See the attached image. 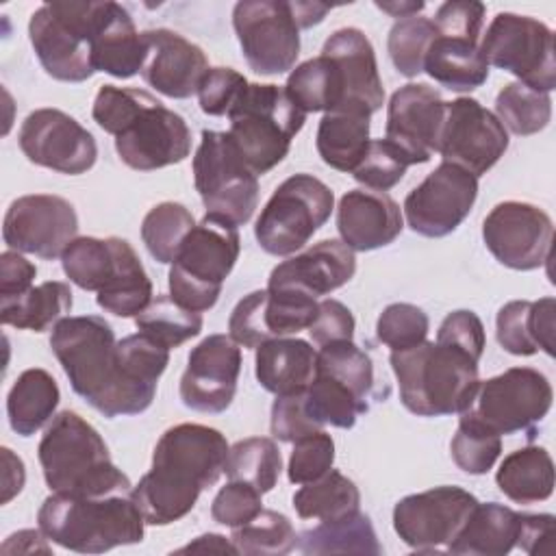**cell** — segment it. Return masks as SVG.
<instances>
[{
  "instance_id": "obj_23",
  "label": "cell",
  "mask_w": 556,
  "mask_h": 556,
  "mask_svg": "<svg viewBox=\"0 0 556 556\" xmlns=\"http://www.w3.org/2000/svg\"><path fill=\"white\" fill-rule=\"evenodd\" d=\"M241 350L230 334H208L187 358L180 376V400L198 413H224L237 393Z\"/></svg>"
},
{
  "instance_id": "obj_25",
  "label": "cell",
  "mask_w": 556,
  "mask_h": 556,
  "mask_svg": "<svg viewBox=\"0 0 556 556\" xmlns=\"http://www.w3.org/2000/svg\"><path fill=\"white\" fill-rule=\"evenodd\" d=\"M321 54L334 59L343 74L345 100L337 111H358L371 117L384 104V87L376 63V52L371 41L361 28L345 26L334 30Z\"/></svg>"
},
{
  "instance_id": "obj_55",
  "label": "cell",
  "mask_w": 556,
  "mask_h": 556,
  "mask_svg": "<svg viewBox=\"0 0 556 556\" xmlns=\"http://www.w3.org/2000/svg\"><path fill=\"white\" fill-rule=\"evenodd\" d=\"M271 437L282 443H293L300 437H306L311 432L324 430L313 421V417L306 410L304 404V391L276 395L271 404V421H269Z\"/></svg>"
},
{
  "instance_id": "obj_41",
  "label": "cell",
  "mask_w": 556,
  "mask_h": 556,
  "mask_svg": "<svg viewBox=\"0 0 556 556\" xmlns=\"http://www.w3.org/2000/svg\"><path fill=\"white\" fill-rule=\"evenodd\" d=\"M100 308L115 317H137L152 302V282L132 250L124 239L117 276L96 295Z\"/></svg>"
},
{
  "instance_id": "obj_34",
  "label": "cell",
  "mask_w": 556,
  "mask_h": 556,
  "mask_svg": "<svg viewBox=\"0 0 556 556\" xmlns=\"http://www.w3.org/2000/svg\"><path fill=\"white\" fill-rule=\"evenodd\" d=\"M500 491L515 504H536L554 491V463L545 447L528 445L510 452L497 473Z\"/></svg>"
},
{
  "instance_id": "obj_49",
  "label": "cell",
  "mask_w": 556,
  "mask_h": 556,
  "mask_svg": "<svg viewBox=\"0 0 556 556\" xmlns=\"http://www.w3.org/2000/svg\"><path fill=\"white\" fill-rule=\"evenodd\" d=\"M434 37L437 28L428 17L413 15L397 20L387 37V50L395 70L406 78L419 76L424 72V61Z\"/></svg>"
},
{
  "instance_id": "obj_1",
  "label": "cell",
  "mask_w": 556,
  "mask_h": 556,
  "mask_svg": "<svg viewBox=\"0 0 556 556\" xmlns=\"http://www.w3.org/2000/svg\"><path fill=\"white\" fill-rule=\"evenodd\" d=\"M226 437L202 424H178L156 441L152 467L137 486V502L148 526H169L189 515L200 493L224 473L228 458Z\"/></svg>"
},
{
  "instance_id": "obj_27",
  "label": "cell",
  "mask_w": 556,
  "mask_h": 556,
  "mask_svg": "<svg viewBox=\"0 0 556 556\" xmlns=\"http://www.w3.org/2000/svg\"><path fill=\"white\" fill-rule=\"evenodd\" d=\"M404 228L400 204L384 191L352 189L337 206V230L354 252H371L393 243Z\"/></svg>"
},
{
  "instance_id": "obj_13",
  "label": "cell",
  "mask_w": 556,
  "mask_h": 556,
  "mask_svg": "<svg viewBox=\"0 0 556 556\" xmlns=\"http://www.w3.org/2000/svg\"><path fill=\"white\" fill-rule=\"evenodd\" d=\"M554 391L547 376L534 367H510L489 380H480L476 397L467 408L493 432H526L532 441L536 426L552 408Z\"/></svg>"
},
{
  "instance_id": "obj_54",
  "label": "cell",
  "mask_w": 556,
  "mask_h": 556,
  "mask_svg": "<svg viewBox=\"0 0 556 556\" xmlns=\"http://www.w3.org/2000/svg\"><path fill=\"white\" fill-rule=\"evenodd\" d=\"M261 495L263 493L258 489H254L252 484L230 480L213 497L211 517H213V521L228 526V528L243 526L263 510Z\"/></svg>"
},
{
  "instance_id": "obj_50",
  "label": "cell",
  "mask_w": 556,
  "mask_h": 556,
  "mask_svg": "<svg viewBox=\"0 0 556 556\" xmlns=\"http://www.w3.org/2000/svg\"><path fill=\"white\" fill-rule=\"evenodd\" d=\"M430 330L428 315L408 302H393L389 304L378 321H376V334L378 341L391 348V352L408 350L426 341Z\"/></svg>"
},
{
  "instance_id": "obj_59",
  "label": "cell",
  "mask_w": 556,
  "mask_h": 556,
  "mask_svg": "<svg viewBox=\"0 0 556 556\" xmlns=\"http://www.w3.org/2000/svg\"><path fill=\"white\" fill-rule=\"evenodd\" d=\"M37 267L20 252L7 250L0 254V300L22 295L33 287Z\"/></svg>"
},
{
  "instance_id": "obj_35",
  "label": "cell",
  "mask_w": 556,
  "mask_h": 556,
  "mask_svg": "<svg viewBox=\"0 0 556 556\" xmlns=\"http://www.w3.org/2000/svg\"><path fill=\"white\" fill-rule=\"evenodd\" d=\"M285 93L302 113H330L345 100L343 74L334 59L319 54L291 70Z\"/></svg>"
},
{
  "instance_id": "obj_4",
  "label": "cell",
  "mask_w": 556,
  "mask_h": 556,
  "mask_svg": "<svg viewBox=\"0 0 556 556\" xmlns=\"http://www.w3.org/2000/svg\"><path fill=\"white\" fill-rule=\"evenodd\" d=\"M37 456L52 493L109 495L132 491L128 476L111 460L100 432L74 410L52 417Z\"/></svg>"
},
{
  "instance_id": "obj_57",
  "label": "cell",
  "mask_w": 556,
  "mask_h": 556,
  "mask_svg": "<svg viewBox=\"0 0 556 556\" xmlns=\"http://www.w3.org/2000/svg\"><path fill=\"white\" fill-rule=\"evenodd\" d=\"M486 7L476 0H452L443 2L434 13V28L439 35L480 39Z\"/></svg>"
},
{
  "instance_id": "obj_38",
  "label": "cell",
  "mask_w": 556,
  "mask_h": 556,
  "mask_svg": "<svg viewBox=\"0 0 556 556\" xmlns=\"http://www.w3.org/2000/svg\"><path fill=\"white\" fill-rule=\"evenodd\" d=\"M124 239L76 237L61 254V265L70 282L85 291H102L119 271Z\"/></svg>"
},
{
  "instance_id": "obj_46",
  "label": "cell",
  "mask_w": 556,
  "mask_h": 556,
  "mask_svg": "<svg viewBox=\"0 0 556 556\" xmlns=\"http://www.w3.org/2000/svg\"><path fill=\"white\" fill-rule=\"evenodd\" d=\"M315 371L326 374L341 384H345L352 393H356L363 402H371L374 395V363L365 350H361L354 341H334L319 345L315 358Z\"/></svg>"
},
{
  "instance_id": "obj_39",
  "label": "cell",
  "mask_w": 556,
  "mask_h": 556,
  "mask_svg": "<svg viewBox=\"0 0 556 556\" xmlns=\"http://www.w3.org/2000/svg\"><path fill=\"white\" fill-rule=\"evenodd\" d=\"M295 547L304 554H380L371 519L361 510L339 519L319 521L298 536Z\"/></svg>"
},
{
  "instance_id": "obj_29",
  "label": "cell",
  "mask_w": 556,
  "mask_h": 556,
  "mask_svg": "<svg viewBox=\"0 0 556 556\" xmlns=\"http://www.w3.org/2000/svg\"><path fill=\"white\" fill-rule=\"evenodd\" d=\"M554 315L556 300L552 295L536 302L513 300L497 311V343L515 356H532L539 350H543L547 356H554Z\"/></svg>"
},
{
  "instance_id": "obj_31",
  "label": "cell",
  "mask_w": 556,
  "mask_h": 556,
  "mask_svg": "<svg viewBox=\"0 0 556 556\" xmlns=\"http://www.w3.org/2000/svg\"><path fill=\"white\" fill-rule=\"evenodd\" d=\"M424 72L445 89L465 93L486 83L489 63L480 52V39L437 33L428 48Z\"/></svg>"
},
{
  "instance_id": "obj_21",
  "label": "cell",
  "mask_w": 556,
  "mask_h": 556,
  "mask_svg": "<svg viewBox=\"0 0 556 556\" xmlns=\"http://www.w3.org/2000/svg\"><path fill=\"white\" fill-rule=\"evenodd\" d=\"M319 302L293 289H256L241 298L230 317L228 334L237 345L256 350L269 339L308 330L317 315Z\"/></svg>"
},
{
  "instance_id": "obj_24",
  "label": "cell",
  "mask_w": 556,
  "mask_h": 556,
  "mask_svg": "<svg viewBox=\"0 0 556 556\" xmlns=\"http://www.w3.org/2000/svg\"><path fill=\"white\" fill-rule=\"evenodd\" d=\"M148 54L141 67V78L159 93L185 100L198 93V87L208 72V59L200 46L169 28L143 30Z\"/></svg>"
},
{
  "instance_id": "obj_3",
  "label": "cell",
  "mask_w": 556,
  "mask_h": 556,
  "mask_svg": "<svg viewBox=\"0 0 556 556\" xmlns=\"http://www.w3.org/2000/svg\"><path fill=\"white\" fill-rule=\"evenodd\" d=\"M91 115L104 132L115 137L117 156L130 169L152 172L191 154V130L185 117L143 89L102 85Z\"/></svg>"
},
{
  "instance_id": "obj_16",
  "label": "cell",
  "mask_w": 556,
  "mask_h": 556,
  "mask_svg": "<svg viewBox=\"0 0 556 556\" xmlns=\"http://www.w3.org/2000/svg\"><path fill=\"white\" fill-rule=\"evenodd\" d=\"M482 239L497 263L517 271L539 269L549 261L552 217L519 200H506L491 208L482 222Z\"/></svg>"
},
{
  "instance_id": "obj_51",
  "label": "cell",
  "mask_w": 556,
  "mask_h": 556,
  "mask_svg": "<svg viewBox=\"0 0 556 556\" xmlns=\"http://www.w3.org/2000/svg\"><path fill=\"white\" fill-rule=\"evenodd\" d=\"M406 167V159L387 139H371L352 176L367 189L387 193L404 178Z\"/></svg>"
},
{
  "instance_id": "obj_22",
  "label": "cell",
  "mask_w": 556,
  "mask_h": 556,
  "mask_svg": "<svg viewBox=\"0 0 556 556\" xmlns=\"http://www.w3.org/2000/svg\"><path fill=\"white\" fill-rule=\"evenodd\" d=\"M445 100L426 83L400 87L387 104L384 139L406 159L408 165L428 163L439 152Z\"/></svg>"
},
{
  "instance_id": "obj_17",
  "label": "cell",
  "mask_w": 556,
  "mask_h": 556,
  "mask_svg": "<svg viewBox=\"0 0 556 556\" xmlns=\"http://www.w3.org/2000/svg\"><path fill=\"white\" fill-rule=\"evenodd\" d=\"M78 235L74 206L52 193H30L11 202L2 222L4 243L43 261L59 258Z\"/></svg>"
},
{
  "instance_id": "obj_56",
  "label": "cell",
  "mask_w": 556,
  "mask_h": 556,
  "mask_svg": "<svg viewBox=\"0 0 556 556\" xmlns=\"http://www.w3.org/2000/svg\"><path fill=\"white\" fill-rule=\"evenodd\" d=\"M437 341L445 345H454L467 354H471L476 361L482 358L486 337H484V326L480 317L473 311H452L439 326Z\"/></svg>"
},
{
  "instance_id": "obj_8",
  "label": "cell",
  "mask_w": 556,
  "mask_h": 556,
  "mask_svg": "<svg viewBox=\"0 0 556 556\" xmlns=\"http://www.w3.org/2000/svg\"><path fill=\"white\" fill-rule=\"evenodd\" d=\"M241 241L232 222L206 213L178 248L169 267V295L185 308L204 313L222 295L239 258Z\"/></svg>"
},
{
  "instance_id": "obj_45",
  "label": "cell",
  "mask_w": 556,
  "mask_h": 556,
  "mask_svg": "<svg viewBox=\"0 0 556 556\" xmlns=\"http://www.w3.org/2000/svg\"><path fill=\"white\" fill-rule=\"evenodd\" d=\"M195 226L191 211L180 202H161L152 206L141 222V241L159 263H172L180 243Z\"/></svg>"
},
{
  "instance_id": "obj_19",
  "label": "cell",
  "mask_w": 556,
  "mask_h": 556,
  "mask_svg": "<svg viewBox=\"0 0 556 556\" xmlns=\"http://www.w3.org/2000/svg\"><path fill=\"white\" fill-rule=\"evenodd\" d=\"M17 143L30 163L67 176L89 172L98 159L93 135L59 109L28 113L20 126Z\"/></svg>"
},
{
  "instance_id": "obj_61",
  "label": "cell",
  "mask_w": 556,
  "mask_h": 556,
  "mask_svg": "<svg viewBox=\"0 0 556 556\" xmlns=\"http://www.w3.org/2000/svg\"><path fill=\"white\" fill-rule=\"evenodd\" d=\"M46 539L48 536L41 530H20L2 543V552L4 554H11V552H43V554H50V547L46 545Z\"/></svg>"
},
{
  "instance_id": "obj_26",
  "label": "cell",
  "mask_w": 556,
  "mask_h": 556,
  "mask_svg": "<svg viewBox=\"0 0 556 556\" xmlns=\"http://www.w3.org/2000/svg\"><path fill=\"white\" fill-rule=\"evenodd\" d=\"M356 274V256L339 239H324L313 248L295 254L269 274L267 287L302 291L311 298H321L350 282Z\"/></svg>"
},
{
  "instance_id": "obj_20",
  "label": "cell",
  "mask_w": 556,
  "mask_h": 556,
  "mask_svg": "<svg viewBox=\"0 0 556 556\" xmlns=\"http://www.w3.org/2000/svg\"><path fill=\"white\" fill-rule=\"evenodd\" d=\"M508 150V130L473 98L445 102L439 154L476 178L486 174Z\"/></svg>"
},
{
  "instance_id": "obj_9",
  "label": "cell",
  "mask_w": 556,
  "mask_h": 556,
  "mask_svg": "<svg viewBox=\"0 0 556 556\" xmlns=\"http://www.w3.org/2000/svg\"><path fill=\"white\" fill-rule=\"evenodd\" d=\"M106 2H46L28 22L30 46L48 76L83 83L96 74L91 41Z\"/></svg>"
},
{
  "instance_id": "obj_44",
  "label": "cell",
  "mask_w": 556,
  "mask_h": 556,
  "mask_svg": "<svg viewBox=\"0 0 556 556\" xmlns=\"http://www.w3.org/2000/svg\"><path fill=\"white\" fill-rule=\"evenodd\" d=\"M495 117L519 137L534 135L552 119V98L523 83H510L495 98Z\"/></svg>"
},
{
  "instance_id": "obj_48",
  "label": "cell",
  "mask_w": 556,
  "mask_h": 556,
  "mask_svg": "<svg viewBox=\"0 0 556 556\" xmlns=\"http://www.w3.org/2000/svg\"><path fill=\"white\" fill-rule=\"evenodd\" d=\"M450 452L458 469L471 476H482L500 458L502 437L493 432L489 426H484L469 410H465L460 413V421L456 434L452 437Z\"/></svg>"
},
{
  "instance_id": "obj_47",
  "label": "cell",
  "mask_w": 556,
  "mask_h": 556,
  "mask_svg": "<svg viewBox=\"0 0 556 556\" xmlns=\"http://www.w3.org/2000/svg\"><path fill=\"white\" fill-rule=\"evenodd\" d=\"M230 541L237 547V554L282 556L295 547L298 534L287 515L263 508L248 523L232 528Z\"/></svg>"
},
{
  "instance_id": "obj_5",
  "label": "cell",
  "mask_w": 556,
  "mask_h": 556,
  "mask_svg": "<svg viewBox=\"0 0 556 556\" xmlns=\"http://www.w3.org/2000/svg\"><path fill=\"white\" fill-rule=\"evenodd\" d=\"M48 541L78 554H104L143 541L146 519L130 493L63 495L52 493L37 513Z\"/></svg>"
},
{
  "instance_id": "obj_63",
  "label": "cell",
  "mask_w": 556,
  "mask_h": 556,
  "mask_svg": "<svg viewBox=\"0 0 556 556\" xmlns=\"http://www.w3.org/2000/svg\"><path fill=\"white\" fill-rule=\"evenodd\" d=\"M178 552H228V554H237V547L226 536L208 532V534H202V536L193 539L191 543H187Z\"/></svg>"
},
{
  "instance_id": "obj_7",
  "label": "cell",
  "mask_w": 556,
  "mask_h": 556,
  "mask_svg": "<svg viewBox=\"0 0 556 556\" xmlns=\"http://www.w3.org/2000/svg\"><path fill=\"white\" fill-rule=\"evenodd\" d=\"M228 119V137L237 152L256 176H263L285 161L306 113L289 100L285 87L248 83Z\"/></svg>"
},
{
  "instance_id": "obj_18",
  "label": "cell",
  "mask_w": 556,
  "mask_h": 556,
  "mask_svg": "<svg viewBox=\"0 0 556 556\" xmlns=\"http://www.w3.org/2000/svg\"><path fill=\"white\" fill-rule=\"evenodd\" d=\"M476 198L478 178L467 169L443 161L406 195V224L421 237H447L471 213Z\"/></svg>"
},
{
  "instance_id": "obj_14",
  "label": "cell",
  "mask_w": 556,
  "mask_h": 556,
  "mask_svg": "<svg viewBox=\"0 0 556 556\" xmlns=\"http://www.w3.org/2000/svg\"><path fill=\"white\" fill-rule=\"evenodd\" d=\"M232 26L252 72L278 76L295 67L302 30L295 2L241 0L232 9Z\"/></svg>"
},
{
  "instance_id": "obj_15",
  "label": "cell",
  "mask_w": 556,
  "mask_h": 556,
  "mask_svg": "<svg viewBox=\"0 0 556 556\" xmlns=\"http://www.w3.org/2000/svg\"><path fill=\"white\" fill-rule=\"evenodd\" d=\"M478 500L460 486H434L402 497L393 508V530L415 552H447Z\"/></svg>"
},
{
  "instance_id": "obj_30",
  "label": "cell",
  "mask_w": 556,
  "mask_h": 556,
  "mask_svg": "<svg viewBox=\"0 0 556 556\" xmlns=\"http://www.w3.org/2000/svg\"><path fill=\"white\" fill-rule=\"evenodd\" d=\"M315 358L317 350L304 339H269L256 348V380L274 395L304 391L313 380Z\"/></svg>"
},
{
  "instance_id": "obj_2",
  "label": "cell",
  "mask_w": 556,
  "mask_h": 556,
  "mask_svg": "<svg viewBox=\"0 0 556 556\" xmlns=\"http://www.w3.org/2000/svg\"><path fill=\"white\" fill-rule=\"evenodd\" d=\"M50 348L74 393L104 417L139 415L154 402L156 389L128 374L115 332L104 317H63L52 328Z\"/></svg>"
},
{
  "instance_id": "obj_62",
  "label": "cell",
  "mask_w": 556,
  "mask_h": 556,
  "mask_svg": "<svg viewBox=\"0 0 556 556\" xmlns=\"http://www.w3.org/2000/svg\"><path fill=\"white\" fill-rule=\"evenodd\" d=\"M2 458H4V495H2V502L7 504L24 486V463L9 447H2Z\"/></svg>"
},
{
  "instance_id": "obj_60",
  "label": "cell",
  "mask_w": 556,
  "mask_h": 556,
  "mask_svg": "<svg viewBox=\"0 0 556 556\" xmlns=\"http://www.w3.org/2000/svg\"><path fill=\"white\" fill-rule=\"evenodd\" d=\"M554 515L541 513V515H528L521 513V528L517 547H521L526 554H552V539H554Z\"/></svg>"
},
{
  "instance_id": "obj_58",
  "label": "cell",
  "mask_w": 556,
  "mask_h": 556,
  "mask_svg": "<svg viewBox=\"0 0 556 556\" xmlns=\"http://www.w3.org/2000/svg\"><path fill=\"white\" fill-rule=\"evenodd\" d=\"M354 315L339 300H321L317 306V315L308 326V332L317 345L334 343V341H352L354 339Z\"/></svg>"
},
{
  "instance_id": "obj_40",
  "label": "cell",
  "mask_w": 556,
  "mask_h": 556,
  "mask_svg": "<svg viewBox=\"0 0 556 556\" xmlns=\"http://www.w3.org/2000/svg\"><path fill=\"white\" fill-rule=\"evenodd\" d=\"M293 508L300 519H339L361 510V491L348 476L330 469L319 480L306 482L293 493Z\"/></svg>"
},
{
  "instance_id": "obj_10",
  "label": "cell",
  "mask_w": 556,
  "mask_h": 556,
  "mask_svg": "<svg viewBox=\"0 0 556 556\" xmlns=\"http://www.w3.org/2000/svg\"><path fill=\"white\" fill-rule=\"evenodd\" d=\"M332 189L311 174H293L278 185L254 226V237L271 256H289L304 248L330 219Z\"/></svg>"
},
{
  "instance_id": "obj_42",
  "label": "cell",
  "mask_w": 556,
  "mask_h": 556,
  "mask_svg": "<svg viewBox=\"0 0 556 556\" xmlns=\"http://www.w3.org/2000/svg\"><path fill=\"white\" fill-rule=\"evenodd\" d=\"M282 469V456L274 439L267 437H248L237 441L228 450L226 476L228 480L248 482L261 493H269Z\"/></svg>"
},
{
  "instance_id": "obj_43",
  "label": "cell",
  "mask_w": 556,
  "mask_h": 556,
  "mask_svg": "<svg viewBox=\"0 0 556 556\" xmlns=\"http://www.w3.org/2000/svg\"><path fill=\"white\" fill-rule=\"evenodd\" d=\"M135 326L139 332L172 350L200 334L202 313L189 311L180 306L172 295L161 293L152 298V302L135 317Z\"/></svg>"
},
{
  "instance_id": "obj_28",
  "label": "cell",
  "mask_w": 556,
  "mask_h": 556,
  "mask_svg": "<svg viewBox=\"0 0 556 556\" xmlns=\"http://www.w3.org/2000/svg\"><path fill=\"white\" fill-rule=\"evenodd\" d=\"M148 46L143 33L137 30L130 13L122 4L106 0L102 22L91 41L93 70L122 80L132 78L141 74Z\"/></svg>"
},
{
  "instance_id": "obj_64",
  "label": "cell",
  "mask_w": 556,
  "mask_h": 556,
  "mask_svg": "<svg viewBox=\"0 0 556 556\" xmlns=\"http://www.w3.org/2000/svg\"><path fill=\"white\" fill-rule=\"evenodd\" d=\"M376 7L380 9V11H384V13H389L391 17H400V20H404V17H413V15H417L419 11H424V2L419 0V2H376Z\"/></svg>"
},
{
  "instance_id": "obj_52",
  "label": "cell",
  "mask_w": 556,
  "mask_h": 556,
  "mask_svg": "<svg viewBox=\"0 0 556 556\" xmlns=\"http://www.w3.org/2000/svg\"><path fill=\"white\" fill-rule=\"evenodd\" d=\"M334 463V441L328 432L317 430L293 441V452L289 456L287 476L291 484H306L319 480L332 469Z\"/></svg>"
},
{
  "instance_id": "obj_11",
  "label": "cell",
  "mask_w": 556,
  "mask_h": 556,
  "mask_svg": "<svg viewBox=\"0 0 556 556\" xmlns=\"http://www.w3.org/2000/svg\"><path fill=\"white\" fill-rule=\"evenodd\" d=\"M193 182L206 213L235 226L248 224L258 204V176L245 165L228 132L202 130L193 156Z\"/></svg>"
},
{
  "instance_id": "obj_36",
  "label": "cell",
  "mask_w": 556,
  "mask_h": 556,
  "mask_svg": "<svg viewBox=\"0 0 556 556\" xmlns=\"http://www.w3.org/2000/svg\"><path fill=\"white\" fill-rule=\"evenodd\" d=\"M369 115L358 111L324 113L317 128V152L337 172H354L369 146Z\"/></svg>"
},
{
  "instance_id": "obj_12",
  "label": "cell",
  "mask_w": 556,
  "mask_h": 556,
  "mask_svg": "<svg viewBox=\"0 0 556 556\" xmlns=\"http://www.w3.org/2000/svg\"><path fill=\"white\" fill-rule=\"evenodd\" d=\"M480 52L489 67H500L536 91L549 93L556 87L554 33L536 17L497 13L480 39Z\"/></svg>"
},
{
  "instance_id": "obj_32",
  "label": "cell",
  "mask_w": 556,
  "mask_h": 556,
  "mask_svg": "<svg viewBox=\"0 0 556 556\" xmlns=\"http://www.w3.org/2000/svg\"><path fill=\"white\" fill-rule=\"evenodd\" d=\"M519 528L521 513L497 502H478L447 552L469 556H504L517 547Z\"/></svg>"
},
{
  "instance_id": "obj_33",
  "label": "cell",
  "mask_w": 556,
  "mask_h": 556,
  "mask_svg": "<svg viewBox=\"0 0 556 556\" xmlns=\"http://www.w3.org/2000/svg\"><path fill=\"white\" fill-rule=\"evenodd\" d=\"M61 391L52 374L41 367H30L17 376L7 395V417L20 437H30L41 430L59 406Z\"/></svg>"
},
{
  "instance_id": "obj_53",
  "label": "cell",
  "mask_w": 556,
  "mask_h": 556,
  "mask_svg": "<svg viewBox=\"0 0 556 556\" xmlns=\"http://www.w3.org/2000/svg\"><path fill=\"white\" fill-rule=\"evenodd\" d=\"M248 80L232 67H208L200 87H198V102L206 115L219 117L228 115L237 100L241 98Z\"/></svg>"
},
{
  "instance_id": "obj_6",
  "label": "cell",
  "mask_w": 556,
  "mask_h": 556,
  "mask_svg": "<svg viewBox=\"0 0 556 556\" xmlns=\"http://www.w3.org/2000/svg\"><path fill=\"white\" fill-rule=\"evenodd\" d=\"M389 363L404 408L417 417L460 415L471 406L480 387L478 361L439 341L391 352Z\"/></svg>"
},
{
  "instance_id": "obj_37",
  "label": "cell",
  "mask_w": 556,
  "mask_h": 556,
  "mask_svg": "<svg viewBox=\"0 0 556 556\" xmlns=\"http://www.w3.org/2000/svg\"><path fill=\"white\" fill-rule=\"evenodd\" d=\"M72 311V289L65 282L48 280L30 287L22 295L0 300V319L4 326L43 332L54 328Z\"/></svg>"
}]
</instances>
